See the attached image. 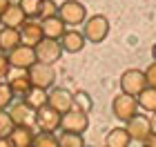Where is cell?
<instances>
[{
  "mask_svg": "<svg viewBox=\"0 0 156 147\" xmlns=\"http://www.w3.org/2000/svg\"><path fill=\"white\" fill-rule=\"evenodd\" d=\"M25 72H27V76H29V80H31L34 87L51 89L54 82H56V69H54V65H47V62L36 60L31 67H27Z\"/></svg>",
  "mask_w": 156,
  "mask_h": 147,
  "instance_id": "6da1fadb",
  "label": "cell"
},
{
  "mask_svg": "<svg viewBox=\"0 0 156 147\" xmlns=\"http://www.w3.org/2000/svg\"><path fill=\"white\" fill-rule=\"evenodd\" d=\"M83 36L87 43H103L105 38H107V33H109V20L101 16V13H96V16H91V18H85V23H83Z\"/></svg>",
  "mask_w": 156,
  "mask_h": 147,
  "instance_id": "7a4b0ae2",
  "label": "cell"
},
{
  "mask_svg": "<svg viewBox=\"0 0 156 147\" xmlns=\"http://www.w3.org/2000/svg\"><path fill=\"white\" fill-rule=\"evenodd\" d=\"M58 16L67 27H78L87 18V7L78 0H65L62 5H58Z\"/></svg>",
  "mask_w": 156,
  "mask_h": 147,
  "instance_id": "3957f363",
  "label": "cell"
},
{
  "mask_svg": "<svg viewBox=\"0 0 156 147\" xmlns=\"http://www.w3.org/2000/svg\"><path fill=\"white\" fill-rule=\"evenodd\" d=\"M89 127V116L85 111L72 107L69 111L60 116V129L62 131H74V134H85Z\"/></svg>",
  "mask_w": 156,
  "mask_h": 147,
  "instance_id": "277c9868",
  "label": "cell"
},
{
  "mask_svg": "<svg viewBox=\"0 0 156 147\" xmlns=\"http://www.w3.org/2000/svg\"><path fill=\"white\" fill-rule=\"evenodd\" d=\"M34 51H36V60L47 62V65H54V62H58L60 56H62V45H60V40L42 38L38 45H34Z\"/></svg>",
  "mask_w": 156,
  "mask_h": 147,
  "instance_id": "5b68a950",
  "label": "cell"
},
{
  "mask_svg": "<svg viewBox=\"0 0 156 147\" xmlns=\"http://www.w3.org/2000/svg\"><path fill=\"white\" fill-rule=\"evenodd\" d=\"M145 87H147V80H145V74L140 69H125L120 74V92L123 94L138 96Z\"/></svg>",
  "mask_w": 156,
  "mask_h": 147,
  "instance_id": "8992f818",
  "label": "cell"
},
{
  "mask_svg": "<svg viewBox=\"0 0 156 147\" xmlns=\"http://www.w3.org/2000/svg\"><path fill=\"white\" fill-rule=\"evenodd\" d=\"M112 111L118 121L127 123L129 118L138 111V103H136V96H129V94H123L120 92L114 100H112Z\"/></svg>",
  "mask_w": 156,
  "mask_h": 147,
  "instance_id": "52a82bcc",
  "label": "cell"
},
{
  "mask_svg": "<svg viewBox=\"0 0 156 147\" xmlns=\"http://www.w3.org/2000/svg\"><path fill=\"white\" fill-rule=\"evenodd\" d=\"M60 116L54 107H49V105H42L34 111V123L38 125L40 131H56L60 129Z\"/></svg>",
  "mask_w": 156,
  "mask_h": 147,
  "instance_id": "ba28073f",
  "label": "cell"
},
{
  "mask_svg": "<svg viewBox=\"0 0 156 147\" xmlns=\"http://www.w3.org/2000/svg\"><path fill=\"white\" fill-rule=\"evenodd\" d=\"M7 58H9V65L11 67L27 69V67H31L34 62H36V51H34V47L20 43V45H16L13 49L7 51Z\"/></svg>",
  "mask_w": 156,
  "mask_h": 147,
  "instance_id": "9c48e42d",
  "label": "cell"
},
{
  "mask_svg": "<svg viewBox=\"0 0 156 147\" xmlns=\"http://www.w3.org/2000/svg\"><path fill=\"white\" fill-rule=\"evenodd\" d=\"M127 134H129L132 141H138V143H145L147 136L152 134V121L147 116H140L138 111L134 114L129 121H127Z\"/></svg>",
  "mask_w": 156,
  "mask_h": 147,
  "instance_id": "30bf717a",
  "label": "cell"
},
{
  "mask_svg": "<svg viewBox=\"0 0 156 147\" xmlns=\"http://www.w3.org/2000/svg\"><path fill=\"white\" fill-rule=\"evenodd\" d=\"M47 105L54 107L58 114H65L74 107V94L65 87H54L51 92H47Z\"/></svg>",
  "mask_w": 156,
  "mask_h": 147,
  "instance_id": "8fae6325",
  "label": "cell"
},
{
  "mask_svg": "<svg viewBox=\"0 0 156 147\" xmlns=\"http://www.w3.org/2000/svg\"><path fill=\"white\" fill-rule=\"evenodd\" d=\"M20 29V40H23L25 45H29V47H34V45H38L42 38V27H40V23H36L34 18H27L23 25L18 27Z\"/></svg>",
  "mask_w": 156,
  "mask_h": 147,
  "instance_id": "7c38bea8",
  "label": "cell"
},
{
  "mask_svg": "<svg viewBox=\"0 0 156 147\" xmlns=\"http://www.w3.org/2000/svg\"><path fill=\"white\" fill-rule=\"evenodd\" d=\"M34 136H36V131H34L31 125H13V129L9 131L7 138L13 147H31Z\"/></svg>",
  "mask_w": 156,
  "mask_h": 147,
  "instance_id": "4fadbf2b",
  "label": "cell"
},
{
  "mask_svg": "<svg viewBox=\"0 0 156 147\" xmlns=\"http://www.w3.org/2000/svg\"><path fill=\"white\" fill-rule=\"evenodd\" d=\"M60 45H62V51H67V54H78V51H83V49H85L87 40H85V36H83L80 31L67 29V31L60 36Z\"/></svg>",
  "mask_w": 156,
  "mask_h": 147,
  "instance_id": "5bb4252c",
  "label": "cell"
},
{
  "mask_svg": "<svg viewBox=\"0 0 156 147\" xmlns=\"http://www.w3.org/2000/svg\"><path fill=\"white\" fill-rule=\"evenodd\" d=\"M40 27H42V36H45V38H54V40H60V36L67 31V25L62 23L60 16L42 18L40 20Z\"/></svg>",
  "mask_w": 156,
  "mask_h": 147,
  "instance_id": "9a60e30c",
  "label": "cell"
},
{
  "mask_svg": "<svg viewBox=\"0 0 156 147\" xmlns=\"http://www.w3.org/2000/svg\"><path fill=\"white\" fill-rule=\"evenodd\" d=\"M25 20H27V16H25V11L18 7V2L16 5L9 2V5H7V9L0 13V25H2V27H16V29H18Z\"/></svg>",
  "mask_w": 156,
  "mask_h": 147,
  "instance_id": "2e32d148",
  "label": "cell"
},
{
  "mask_svg": "<svg viewBox=\"0 0 156 147\" xmlns=\"http://www.w3.org/2000/svg\"><path fill=\"white\" fill-rule=\"evenodd\" d=\"M9 116L13 125H34V109H29L23 100L9 105Z\"/></svg>",
  "mask_w": 156,
  "mask_h": 147,
  "instance_id": "e0dca14e",
  "label": "cell"
},
{
  "mask_svg": "<svg viewBox=\"0 0 156 147\" xmlns=\"http://www.w3.org/2000/svg\"><path fill=\"white\" fill-rule=\"evenodd\" d=\"M9 87H11V92H13L16 98H23L34 85H31L27 72H25V69H20V74H16V76H11V78H9Z\"/></svg>",
  "mask_w": 156,
  "mask_h": 147,
  "instance_id": "ac0fdd59",
  "label": "cell"
},
{
  "mask_svg": "<svg viewBox=\"0 0 156 147\" xmlns=\"http://www.w3.org/2000/svg\"><path fill=\"white\" fill-rule=\"evenodd\" d=\"M20 29L16 27H0V51H9L16 45H20Z\"/></svg>",
  "mask_w": 156,
  "mask_h": 147,
  "instance_id": "d6986e66",
  "label": "cell"
},
{
  "mask_svg": "<svg viewBox=\"0 0 156 147\" xmlns=\"http://www.w3.org/2000/svg\"><path fill=\"white\" fill-rule=\"evenodd\" d=\"M129 143H132V138L125 127H114L105 136V147H129Z\"/></svg>",
  "mask_w": 156,
  "mask_h": 147,
  "instance_id": "ffe728a7",
  "label": "cell"
},
{
  "mask_svg": "<svg viewBox=\"0 0 156 147\" xmlns=\"http://www.w3.org/2000/svg\"><path fill=\"white\" fill-rule=\"evenodd\" d=\"M23 103L27 105L29 109L36 111L38 107H42V105H47V89H40V87H31L29 92H27L23 96Z\"/></svg>",
  "mask_w": 156,
  "mask_h": 147,
  "instance_id": "44dd1931",
  "label": "cell"
},
{
  "mask_svg": "<svg viewBox=\"0 0 156 147\" xmlns=\"http://www.w3.org/2000/svg\"><path fill=\"white\" fill-rule=\"evenodd\" d=\"M136 103H138V107H143L145 111H156V87H150L147 85L143 92H140L136 96Z\"/></svg>",
  "mask_w": 156,
  "mask_h": 147,
  "instance_id": "7402d4cb",
  "label": "cell"
},
{
  "mask_svg": "<svg viewBox=\"0 0 156 147\" xmlns=\"http://www.w3.org/2000/svg\"><path fill=\"white\" fill-rule=\"evenodd\" d=\"M31 147H60L58 136H54V131H40L34 136Z\"/></svg>",
  "mask_w": 156,
  "mask_h": 147,
  "instance_id": "603a6c76",
  "label": "cell"
},
{
  "mask_svg": "<svg viewBox=\"0 0 156 147\" xmlns=\"http://www.w3.org/2000/svg\"><path fill=\"white\" fill-rule=\"evenodd\" d=\"M58 143L60 147H85L83 134H74V131H62L58 136Z\"/></svg>",
  "mask_w": 156,
  "mask_h": 147,
  "instance_id": "cb8c5ba5",
  "label": "cell"
},
{
  "mask_svg": "<svg viewBox=\"0 0 156 147\" xmlns=\"http://www.w3.org/2000/svg\"><path fill=\"white\" fill-rule=\"evenodd\" d=\"M74 107L76 109H80V111H85V114H89L91 111V107H94V100L89 98V94L87 92H76L74 94Z\"/></svg>",
  "mask_w": 156,
  "mask_h": 147,
  "instance_id": "d4e9b609",
  "label": "cell"
},
{
  "mask_svg": "<svg viewBox=\"0 0 156 147\" xmlns=\"http://www.w3.org/2000/svg\"><path fill=\"white\" fill-rule=\"evenodd\" d=\"M40 2H42V0H18V7L25 11L27 18H38V13H40Z\"/></svg>",
  "mask_w": 156,
  "mask_h": 147,
  "instance_id": "484cf974",
  "label": "cell"
},
{
  "mask_svg": "<svg viewBox=\"0 0 156 147\" xmlns=\"http://www.w3.org/2000/svg\"><path fill=\"white\" fill-rule=\"evenodd\" d=\"M13 92L9 87V82H2L0 80V109H9V105L13 103Z\"/></svg>",
  "mask_w": 156,
  "mask_h": 147,
  "instance_id": "4316f807",
  "label": "cell"
},
{
  "mask_svg": "<svg viewBox=\"0 0 156 147\" xmlns=\"http://www.w3.org/2000/svg\"><path fill=\"white\" fill-rule=\"evenodd\" d=\"M51 16H58V5H56V0H42L38 18L42 20V18H51Z\"/></svg>",
  "mask_w": 156,
  "mask_h": 147,
  "instance_id": "83f0119b",
  "label": "cell"
},
{
  "mask_svg": "<svg viewBox=\"0 0 156 147\" xmlns=\"http://www.w3.org/2000/svg\"><path fill=\"white\" fill-rule=\"evenodd\" d=\"M13 129V121L7 109H0V136H9V131Z\"/></svg>",
  "mask_w": 156,
  "mask_h": 147,
  "instance_id": "f1b7e54d",
  "label": "cell"
},
{
  "mask_svg": "<svg viewBox=\"0 0 156 147\" xmlns=\"http://www.w3.org/2000/svg\"><path fill=\"white\" fill-rule=\"evenodd\" d=\"M9 69H11L9 58H7V54H5V51H0V80L9 76Z\"/></svg>",
  "mask_w": 156,
  "mask_h": 147,
  "instance_id": "f546056e",
  "label": "cell"
},
{
  "mask_svg": "<svg viewBox=\"0 0 156 147\" xmlns=\"http://www.w3.org/2000/svg\"><path fill=\"white\" fill-rule=\"evenodd\" d=\"M143 74H145V80H147V85H150V87H156V62H152V65L147 67Z\"/></svg>",
  "mask_w": 156,
  "mask_h": 147,
  "instance_id": "4dcf8cb0",
  "label": "cell"
},
{
  "mask_svg": "<svg viewBox=\"0 0 156 147\" xmlns=\"http://www.w3.org/2000/svg\"><path fill=\"white\" fill-rule=\"evenodd\" d=\"M145 145H147V147H156V134H150V136H147Z\"/></svg>",
  "mask_w": 156,
  "mask_h": 147,
  "instance_id": "1f68e13d",
  "label": "cell"
},
{
  "mask_svg": "<svg viewBox=\"0 0 156 147\" xmlns=\"http://www.w3.org/2000/svg\"><path fill=\"white\" fill-rule=\"evenodd\" d=\"M0 147H13V145L9 143V138H7V136H0Z\"/></svg>",
  "mask_w": 156,
  "mask_h": 147,
  "instance_id": "d6a6232c",
  "label": "cell"
},
{
  "mask_svg": "<svg viewBox=\"0 0 156 147\" xmlns=\"http://www.w3.org/2000/svg\"><path fill=\"white\" fill-rule=\"evenodd\" d=\"M7 5H9V0H0V13L7 9Z\"/></svg>",
  "mask_w": 156,
  "mask_h": 147,
  "instance_id": "836d02e7",
  "label": "cell"
},
{
  "mask_svg": "<svg viewBox=\"0 0 156 147\" xmlns=\"http://www.w3.org/2000/svg\"><path fill=\"white\" fill-rule=\"evenodd\" d=\"M152 134H156V111H154V118H152Z\"/></svg>",
  "mask_w": 156,
  "mask_h": 147,
  "instance_id": "e575fe53",
  "label": "cell"
},
{
  "mask_svg": "<svg viewBox=\"0 0 156 147\" xmlns=\"http://www.w3.org/2000/svg\"><path fill=\"white\" fill-rule=\"evenodd\" d=\"M152 56H154V60H156V43H154V47H152Z\"/></svg>",
  "mask_w": 156,
  "mask_h": 147,
  "instance_id": "d590c367",
  "label": "cell"
},
{
  "mask_svg": "<svg viewBox=\"0 0 156 147\" xmlns=\"http://www.w3.org/2000/svg\"><path fill=\"white\" fill-rule=\"evenodd\" d=\"M143 147H147V145H143Z\"/></svg>",
  "mask_w": 156,
  "mask_h": 147,
  "instance_id": "8d00e7d4",
  "label": "cell"
},
{
  "mask_svg": "<svg viewBox=\"0 0 156 147\" xmlns=\"http://www.w3.org/2000/svg\"><path fill=\"white\" fill-rule=\"evenodd\" d=\"M85 147H87V145H85Z\"/></svg>",
  "mask_w": 156,
  "mask_h": 147,
  "instance_id": "74e56055",
  "label": "cell"
}]
</instances>
